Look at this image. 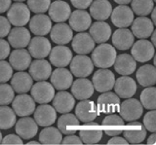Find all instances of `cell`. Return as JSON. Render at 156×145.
I'll return each instance as SVG.
<instances>
[{
  "instance_id": "cell-55",
  "label": "cell",
  "mask_w": 156,
  "mask_h": 145,
  "mask_svg": "<svg viewBox=\"0 0 156 145\" xmlns=\"http://www.w3.org/2000/svg\"><path fill=\"white\" fill-rule=\"evenodd\" d=\"M113 1L119 4V5H127V4L131 3L132 0H113Z\"/></svg>"
},
{
  "instance_id": "cell-2",
  "label": "cell",
  "mask_w": 156,
  "mask_h": 145,
  "mask_svg": "<svg viewBox=\"0 0 156 145\" xmlns=\"http://www.w3.org/2000/svg\"><path fill=\"white\" fill-rule=\"evenodd\" d=\"M7 19L14 26H24L30 20V10L23 2H15L8 9Z\"/></svg>"
},
{
  "instance_id": "cell-38",
  "label": "cell",
  "mask_w": 156,
  "mask_h": 145,
  "mask_svg": "<svg viewBox=\"0 0 156 145\" xmlns=\"http://www.w3.org/2000/svg\"><path fill=\"white\" fill-rule=\"evenodd\" d=\"M136 80L143 87H151L156 83V69L151 64H144L136 71Z\"/></svg>"
},
{
  "instance_id": "cell-12",
  "label": "cell",
  "mask_w": 156,
  "mask_h": 145,
  "mask_svg": "<svg viewBox=\"0 0 156 145\" xmlns=\"http://www.w3.org/2000/svg\"><path fill=\"white\" fill-rule=\"evenodd\" d=\"M28 53L34 59H45L52 49L51 43L44 36H35L28 43Z\"/></svg>"
},
{
  "instance_id": "cell-24",
  "label": "cell",
  "mask_w": 156,
  "mask_h": 145,
  "mask_svg": "<svg viewBox=\"0 0 156 145\" xmlns=\"http://www.w3.org/2000/svg\"><path fill=\"white\" fill-rule=\"evenodd\" d=\"M48 11L51 21L55 22H65L69 19L71 14L69 4L62 0H57L51 3Z\"/></svg>"
},
{
  "instance_id": "cell-33",
  "label": "cell",
  "mask_w": 156,
  "mask_h": 145,
  "mask_svg": "<svg viewBox=\"0 0 156 145\" xmlns=\"http://www.w3.org/2000/svg\"><path fill=\"white\" fill-rule=\"evenodd\" d=\"M89 28V34L95 43H98V44L105 43L111 37V27L108 23L104 21H98L92 23Z\"/></svg>"
},
{
  "instance_id": "cell-42",
  "label": "cell",
  "mask_w": 156,
  "mask_h": 145,
  "mask_svg": "<svg viewBox=\"0 0 156 145\" xmlns=\"http://www.w3.org/2000/svg\"><path fill=\"white\" fill-rule=\"evenodd\" d=\"M156 89L155 87H146L140 94V103L143 107L148 110H153L156 108Z\"/></svg>"
},
{
  "instance_id": "cell-8",
  "label": "cell",
  "mask_w": 156,
  "mask_h": 145,
  "mask_svg": "<svg viewBox=\"0 0 156 145\" xmlns=\"http://www.w3.org/2000/svg\"><path fill=\"white\" fill-rule=\"evenodd\" d=\"M102 129L100 124L94 121L86 122L79 129V137L85 144H96L102 138Z\"/></svg>"
},
{
  "instance_id": "cell-57",
  "label": "cell",
  "mask_w": 156,
  "mask_h": 145,
  "mask_svg": "<svg viewBox=\"0 0 156 145\" xmlns=\"http://www.w3.org/2000/svg\"><path fill=\"white\" fill-rule=\"evenodd\" d=\"M150 37H151V43H152V45H153V46H155V45H156V40H155V31H153L152 33H151Z\"/></svg>"
},
{
  "instance_id": "cell-53",
  "label": "cell",
  "mask_w": 156,
  "mask_h": 145,
  "mask_svg": "<svg viewBox=\"0 0 156 145\" xmlns=\"http://www.w3.org/2000/svg\"><path fill=\"white\" fill-rule=\"evenodd\" d=\"M11 5L12 0H0V14L7 12Z\"/></svg>"
},
{
  "instance_id": "cell-15",
  "label": "cell",
  "mask_w": 156,
  "mask_h": 145,
  "mask_svg": "<svg viewBox=\"0 0 156 145\" xmlns=\"http://www.w3.org/2000/svg\"><path fill=\"white\" fill-rule=\"evenodd\" d=\"M124 137L128 143L139 144L146 137V129L144 126L138 121H131L124 129Z\"/></svg>"
},
{
  "instance_id": "cell-40",
  "label": "cell",
  "mask_w": 156,
  "mask_h": 145,
  "mask_svg": "<svg viewBox=\"0 0 156 145\" xmlns=\"http://www.w3.org/2000/svg\"><path fill=\"white\" fill-rule=\"evenodd\" d=\"M16 113L8 105H0V129H9L16 124Z\"/></svg>"
},
{
  "instance_id": "cell-41",
  "label": "cell",
  "mask_w": 156,
  "mask_h": 145,
  "mask_svg": "<svg viewBox=\"0 0 156 145\" xmlns=\"http://www.w3.org/2000/svg\"><path fill=\"white\" fill-rule=\"evenodd\" d=\"M131 9L139 17L147 16L154 8L153 0H132Z\"/></svg>"
},
{
  "instance_id": "cell-60",
  "label": "cell",
  "mask_w": 156,
  "mask_h": 145,
  "mask_svg": "<svg viewBox=\"0 0 156 145\" xmlns=\"http://www.w3.org/2000/svg\"><path fill=\"white\" fill-rule=\"evenodd\" d=\"M1 140H2V133L0 132V143H1Z\"/></svg>"
},
{
  "instance_id": "cell-10",
  "label": "cell",
  "mask_w": 156,
  "mask_h": 145,
  "mask_svg": "<svg viewBox=\"0 0 156 145\" xmlns=\"http://www.w3.org/2000/svg\"><path fill=\"white\" fill-rule=\"evenodd\" d=\"M120 98L116 94L108 91L101 94L97 101V107L99 113L102 114H112L115 113L119 108Z\"/></svg>"
},
{
  "instance_id": "cell-58",
  "label": "cell",
  "mask_w": 156,
  "mask_h": 145,
  "mask_svg": "<svg viewBox=\"0 0 156 145\" xmlns=\"http://www.w3.org/2000/svg\"><path fill=\"white\" fill-rule=\"evenodd\" d=\"M27 144H28V145H31V144H36V145H38L39 142H38V141H29Z\"/></svg>"
},
{
  "instance_id": "cell-48",
  "label": "cell",
  "mask_w": 156,
  "mask_h": 145,
  "mask_svg": "<svg viewBox=\"0 0 156 145\" xmlns=\"http://www.w3.org/2000/svg\"><path fill=\"white\" fill-rule=\"evenodd\" d=\"M10 53H11V48L9 42L4 40L3 38H0V60L7 59Z\"/></svg>"
},
{
  "instance_id": "cell-44",
  "label": "cell",
  "mask_w": 156,
  "mask_h": 145,
  "mask_svg": "<svg viewBox=\"0 0 156 145\" xmlns=\"http://www.w3.org/2000/svg\"><path fill=\"white\" fill-rule=\"evenodd\" d=\"M51 5V0H27V7L35 14H44Z\"/></svg>"
},
{
  "instance_id": "cell-19",
  "label": "cell",
  "mask_w": 156,
  "mask_h": 145,
  "mask_svg": "<svg viewBox=\"0 0 156 145\" xmlns=\"http://www.w3.org/2000/svg\"><path fill=\"white\" fill-rule=\"evenodd\" d=\"M31 39L30 32L24 26H15L8 34V42L15 49L26 48Z\"/></svg>"
},
{
  "instance_id": "cell-11",
  "label": "cell",
  "mask_w": 156,
  "mask_h": 145,
  "mask_svg": "<svg viewBox=\"0 0 156 145\" xmlns=\"http://www.w3.org/2000/svg\"><path fill=\"white\" fill-rule=\"evenodd\" d=\"M110 18L112 23L116 27L127 28L134 21V13L127 5H119L112 9Z\"/></svg>"
},
{
  "instance_id": "cell-20",
  "label": "cell",
  "mask_w": 156,
  "mask_h": 145,
  "mask_svg": "<svg viewBox=\"0 0 156 145\" xmlns=\"http://www.w3.org/2000/svg\"><path fill=\"white\" fill-rule=\"evenodd\" d=\"M95 41L87 32H80L72 37L71 47L77 55H87L95 48Z\"/></svg>"
},
{
  "instance_id": "cell-30",
  "label": "cell",
  "mask_w": 156,
  "mask_h": 145,
  "mask_svg": "<svg viewBox=\"0 0 156 145\" xmlns=\"http://www.w3.org/2000/svg\"><path fill=\"white\" fill-rule=\"evenodd\" d=\"M53 107L58 113H68L73 109L75 105V98L72 95L66 91H60L54 95Z\"/></svg>"
},
{
  "instance_id": "cell-4",
  "label": "cell",
  "mask_w": 156,
  "mask_h": 145,
  "mask_svg": "<svg viewBox=\"0 0 156 145\" xmlns=\"http://www.w3.org/2000/svg\"><path fill=\"white\" fill-rule=\"evenodd\" d=\"M94 89L99 93H105L113 89L115 76L107 68H100L97 70L92 78Z\"/></svg>"
},
{
  "instance_id": "cell-13",
  "label": "cell",
  "mask_w": 156,
  "mask_h": 145,
  "mask_svg": "<svg viewBox=\"0 0 156 145\" xmlns=\"http://www.w3.org/2000/svg\"><path fill=\"white\" fill-rule=\"evenodd\" d=\"M99 115L97 104L92 100L84 99L75 106V116L83 123L94 121Z\"/></svg>"
},
{
  "instance_id": "cell-50",
  "label": "cell",
  "mask_w": 156,
  "mask_h": 145,
  "mask_svg": "<svg viewBox=\"0 0 156 145\" xmlns=\"http://www.w3.org/2000/svg\"><path fill=\"white\" fill-rule=\"evenodd\" d=\"M93 0H71V4L73 7L76 9H80V10H84L88 7H90Z\"/></svg>"
},
{
  "instance_id": "cell-16",
  "label": "cell",
  "mask_w": 156,
  "mask_h": 145,
  "mask_svg": "<svg viewBox=\"0 0 156 145\" xmlns=\"http://www.w3.org/2000/svg\"><path fill=\"white\" fill-rule=\"evenodd\" d=\"M34 121L40 127L52 126L57 120V111L48 103L39 105L34 110Z\"/></svg>"
},
{
  "instance_id": "cell-61",
  "label": "cell",
  "mask_w": 156,
  "mask_h": 145,
  "mask_svg": "<svg viewBox=\"0 0 156 145\" xmlns=\"http://www.w3.org/2000/svg\"><path fill=\"white\" fill-rule=\"evenodd\" d=\"M153 1H155V0H153Z\"/></svg>"
},
{
  "instance_id": "cell-31",
  "label": "cell",
  "mask_w": 156,
  "mask_h": 145,
  "mask_svg": "<svg viewBox=\"0 0 156 145\" xmlns=\"http://www.w3.org/2000/svg\"><path fill=\"white\" fill-rule=\"evenodd\" d=\"M135 36L128 28H118L112 34V44L117 50H128L134 44Z\"/></svg>"
},
{
  "instance_id": "cell-34",
  "label": "cell",
  "mask_w": 156,
  "mask_h": 145,
  "mask_svg": "<svg viewBox=\"0 0 156 145\" xmlns=\"http://www.w3.org/2000/svg\"><path fill=\"white\" fill-rule=\"evenodd\" d=\"M33 85V79L29 73L24 71H19L13 74L11 78V86L17 94H27L30 91Z\"/></svg>"
},
{
  "instance_id": "cell-56",
  "label": "cell",
  "mask_w": 156,
  "mask_h": 145,
  "mask_svg": "<svg viewBox=\"0 0 156 145\" xmlns=\"http://www.w3.org/2000/svg\"><path fill=\"white\" fill-rule=\"evenodd\" d=\"M151 22H152V23L155 26V23H156V17H155V9L153 8V10L151 11Z\"/></svg>"
},
{
  "instance_id": "cell-9",
  "label": "cell",
  "mask_w": 156,
  "mask_h": 145,
  "mask_svg": "<svg viewBox=\"0 0 156 145\" xmlns=\"http://www.w3.org/2000/svg\"><path fill=\"white\" fill-rule=\"evenodd\" d=\"M12 107L16 115L20 117H26L31 115L35 110V101L31 95L20 94L12 101Z\"/></svg>"
},
{
  "instance_id": "cell-5",
  "label": "cell",
  "mask_w": 156,
  "mask_h": 145,
  "mask_svg": "<svg viewBox=\"0 0 156 145\" xmlns=\"http://www.w3.org/2000/svg\"><path fill=\"white\" fill-rule=\"evenodd\" d=\"M70 72L77 78H86L92 74L94 64L89 57L85 55H77L72 57L70 61Z\"/></svg>"
},
{
  "instance_id": "cell-36",
  "label": "cell",
  "mask_w": 156,
  "mask_h": 145,
  "mask_svg": "<svg viewBox=\"0 0 156 145\" xmlns=\"http://www.w3.org/2000/svg\"><path fill=\"white\" fill-rule=\"evenodd\" d=\"M101 124L105 134L108 136H116L123 132L124 120L117 114H107L106 117L102 120Z\"/></svg>"
},
{
  "instance_id": "cell-43",
  "label": "cell",
  "mask_w": 156,
  "mask_h": 145,
  "mask_svg": "<svg viewBox=\"0 0 156 145\" xmlns=\"http://www.w3.org/2000/svg\"><path fill=\"white\" fill-rule=\"evenodd\" d=\"M15 98V91L11 85L0 83V105H9Z\"/></svg>"
},
{
  "instance_id": "cell-45",
  "label": "cell",
  "mask_w": 156,
  "mask_h": 145,
  "mask_svg": "<svg viewBox=\"0 0 156 145\" xmlns=\"http://www.w3.org/2000/svg\"><path fill=\"white\" fill-rule=\"evenodd\" d=\"M13 76V68L5 60H0V83H6Z\"/></svg>"
},
{
  "instance_id": "cell-23",
  "label": "cell",
  "mask_w": 156,
  "mask_h": 145,
  "mask_svg": "<svg viewBox=\"0 0 156 145\" xmlns=\"http://www.w3.org/2000/svg\"><path fill=\"white\" fill-rule=\"evenodd\" d=\"M29 75L35 81H46L52 73V66L44 59H37L29 65Z\"/></svg>"
},
{
  "instance_id": "cell-1",
  "label": "cell",
  "mask_w": 156,
  "mask_h": 145,
  "mask_svg": "<svg viewBox=\"0 0 156 145\" xmlns=\"http://www.w3.org/2000/svg\"><path fill=\"white\" fill-rule=\"evenodd\" d=\"M117 53L115 48L106 43H101L92 51L93 64L99 68H109L113 65Z\"/></svg>"
},
{
  "instance_id": "cell-25",
  "label": "cell",
  "mask_w": 156,
  "mask_h": 145,
  "mask_svg": "<svg viewBox=\"0 0 156 145\" xmlns=\"http://www.w3.org/2000/svg\"><path fill=\"white\" fill-rule=\"evenodd\" d=\"M115 94L121 98H130L136 91V84L133 78L129 76H122L117 78L114 83Z\"/></svg>"
},
{
  "instance_id": "cell-59",
  "label": "cell",
  "mask_w": 156,
  "mask_h": 145,
  "mask_svg": "<svg viewBox=\"0 0 156 145\" xmlns=\"http://www.w3.org/2000/svg\"><path fill=\"white\" fill-rule=\"evenodd\" d=\"M14 1H16V2H23V1H26V0H14Z\"/></svg>"
},
{
  "instance_id": "cell-29",
  "label": "cell",
  "mask_w": 156,
  "mask_h": 145,
  "mask_svg": "<svg viewBox=\"0 0 156 145\" xmlns=\"http://www.w3.org/2000/svg\"><path fill=\"white\" fill-rule=\"evenodd\" d=\"M132 33L139 39H146L154 31V25L150 19L139 17L132 22Z\"/></svg>"
},
{
  "instance_id": "cell-46",
  "label": "cell",
  "mask_w": 156,
  "mask_h": 145,
  "mask_svg": "<svg viewBox=\"0 0 156 145\" xmlns=\"http://www.w3.org/2000/svg\"><path fill=\"white\" fill-rule=\"evenodd\" d=\"M155 119H156V111L154 109L148 111V112L144 115V126L145 129L149 130V132H151V133H155L156 132Z\"/></svg>"
},
{
  "instance_id": "cell-3",
  "label": "cell",
  "mask_w": 156,
  "mask_h": 145,
  "mask_svg": "<svg viewBox=\"0 0 156 145\" xmlns=\"http://www.w3.org/2000/svg\"><path fill=\"white\" fill-rule=\"evenodd\" d=\"M118 112L122 119L127 122H131L140 118L144 112V107L138 99L130 98H126L119 105Z\"/></svg>"
},
{
  "instance_id": "cell-49",
  "label": "cell",
  "mask_w": 156,
  "mask_h": 145,
  "mask_svg": "<svg viewBox=\"0 0 156 145\" xmlns=\"http://www.w3.org/2000/svg\"><path fill=\"white\" fill-rule=\"evenodd\" d=\"M23 139L18 134H8L1 140V144H23Z\"/></svg>"
},
{
  "instance_id": "cell-18",
  "label": "cell",
  "mask_w": 156,
  "mask_h": 145,
  "mask_svg": "<svg viewBox=\"0 0 156 145\" xmlns=\"http://www.w3.org/2000/svg\"><path fill=\"white\" fill-rule=\"evenodd\" d=\"M29 29L36 36H45L50 33L52 21L45 14H36L29 20Z\"/></svg>"
},
{
  "instance_id": "cell-27",
  "label": "cell",
  "mask_w": 156,
  "mask_h": 145,
  "mask_svg": "<svg viewBox=\"0 0 156 145\" xmlns=\"http://www.w3.org/2000/svg\"><path fill=\"white\" fill-rule=\"evenodd\" d=\"M50 36L54 43L58 45L68 44L73 37V32L71 27L65 22H58L52 26L50 30Z\"/></svg>"
},
{
  "instance_id": "cell-6",
  "label": "cell",
  "mask_w": 156,
  "mask_h": 145,
  "mask_svg": "<svg viewBox=\"0 0 156 145\" xmlns=\"http://www.w3.org/2000/svg\"><path fill=\"white\" fill-rule=\"evenodd\" d=\"M131 54L136 61L147 62L154 57L155 49L149 40L140 39L132 45Z\"/></svg>"
},
{
  "instance_id": "cell-22",
  "label": "cell",
  "mask_w": 156,
  "mask_h": 145,
  "mask_svg": "<svg viewBox=\"0 0 156 145\" xmlns=\"http://www.w3.org/2000/svg\"><path fill=\"white\" fill-rule=\"evenodd\" d=\"M15 125H16L15 127L16 133L22 139L33 138L38 132V125L34 119L28 117V116L22 117Z\"/></svg>"
},
{
  "instance_id": "cell-14",
  "label": "cell",
  "mask_w": 156,
  "mask_h": 145,
  "mask_svg": "<svg viewBox=\"0 0 156 145\" xmlns=\"http://www.w3.org/2000/svg\"><path fill=\"white\" fill-rule=\"evenodd\" d=\"M51 84L58 91H66L69 89L73 82V76L71 72L65 67H58L52 71L50 76Z\"/></svg>"
},
{
  "instance_id": "cell-17",
  "label": "cell",
  "mask_w": 156,
  "mask_h": 145,
  "mask_svg": "<svg viewBox=\"0 0 156 145\" xmlns=\"http://www.w3.org/2000/svg\"><path fill=\"white\" fill-rule=\"evenodd\" d=\"M50 62L57 67H66L72 60V52L65 45H58L51 49L49 54Z\"/></svg>"
},
{
  "instance_id": "cell-32",
  "label": "cell",
  "mask_w": 156,
  "mask_h": 145,
  "mask_svg": "<svg viewBox=\"0 0 156 145\" xmlns=\"http://www.w3.org/2000/svg\"><path fill=\"white\" fill-rule=\"evenodd\" d=\"M114 69L122 76L133 74L136 68V61L129 54H121L116 57L114 61Z\"/></svg>"
},
{
  "instance_id": "cell-47",
  "label": "cell",
  "mask_w": 156,
  "mask_h": 145,
  "mask_svg": "<svg viewBox=\"0 0 156 145\" xmlns=\"http://www.w3.org/2000/svg\"><path fill=\"white\" fill-rule=\"evenodd\" d=\"M10 30H11V23L9 22L8 19L0 16V38L8 36Z\"/></svg>"
},
{
  "instance_id": "cell-35",
  "label": "cell",
  "mask_w": 156,
  "mask_h": 145,
  "mask_svg": "<svg viewBox=\"0 0 156 145\" xmlns=\"http://www.w3.org/2000/svg\"><path fill=\"white\" fill-rule=\"evenodd\" d=\"M112 9L108 0H94L90 5V15L97 21H105L110 17Z\"/></svg>"
},
{
  "instance_id": "cell-39",
  "label": "cell",
  "mask_w": 156,
  "mask_h": 145,
  "mask_svg": "<svg viewBox=\"0 0 156 145\" xmlns=\"http://www.w3.org/2000/svg\"><path fill=\"white\" fill-rule=\"evenodd\" d=\"M62 134L60 129L54 127H45L39 133V143L42 144H61Z\"/></svg>"
},
{
  "instance_id": "cell-54",
  "label": "cell",
  "mask_w": 156,
  "mask_h": 145,
  "mask_svg": "<svg viewBox=\"0 0 156 145\" xmlns=\"http://www.w3.org/2000/svg\"><path fill=\"white\" fill-rule=\"evenodd\" d=\"M147 144H151V145H154L156 144V134L154 133H152V134L150 135L147 139Z\"/></svg>"
},
{
  "instance_id": "cell-7",
  "label": "cell",
  "mask_w": 156,
  "mask_h": 145,
  "mask_svg": "<svg viewBox=\"0 0 156 145\" xmlns=\"http://www.w3.org/2000/svg\"><path fill=\"white\" fill-rule=\"evenodd\" d=\"M30 91L32 98L39 104L49 103L55 95V88L46 81H37L36 84L32 85Z\"/></svg>"
},
{
  "instance_id": "cell-26",
  "label": "cell",
  "mask_w": 156,
  "mask_h": 145,
  "mask_svg": "<svg viewBox=\"0 0 156 145\" xmlns=\"http://www.w3.org/2000/svg\"><path fill=\"white\" fill-rule=\"evenodd\" d=\"M94 90L92 81L86 78L76 79L71 84V94L74 98L79 100L89 99L94 95Z\"/></svg>"
},
{
  "instance_id": "cell-37",
  "label": "cell",
  "mask_w": 156,
  "mask_h": 145,
  "mask_svg": "<svg viewBox=\"0 0 156 145\" xmlns=\"http://www.w3.org/2000/svg\"><path fill=\"white\" fill-rule=\"evenodd\" d=\"M79 120L74 114L63 113L58 120V129L66 135L74 134L79 129Z\"/></svg>"
},
{
  "instance_id": "cell-28",
  "label": "cell",
  "mask_w": 156,
  "mask_h": 145,
  "mask_svg": "<svg viewBox=\"0 0 156 145\" xmlns=\"http://www.w3.org/2000/svg\"><path fill=\"white\" fill-rule=\"evenodd\" d=\"M9 64L13 69L23 71L27 69L31 64V56L26 49H15L9 55Z\"/></svg>"
},
{
  "instance_id": "cell-51",
  "label": "cell",
  "mask_w": 156,
  "mask_h": 145,
  "mask_svg": "<svg viewBox=\"0 0 156 145\" xmlns=\"http://www.w3.org/2000/svg\"><path fill=\"white\" fill-rule=\"evenodd\" d=\"M62 144H77V145H80L82 144V140L80 139V137L76 136L74 134H68L66 137H65L62 140Z\"/></svg>"
},
{
  "instance_id": "cell-21",
  "label": "cell",
  "mask_w": 156,
  "mask_h": 145,
  "mask_svg": "<svg viewBox=\"0 0 156 145\" xmlns=\"http://www.w3.org/2000/svg\"><path fill=\"white\" fill-rule=\"evenodd\" d=\"M69 26L72 30L77 32H83L87 30L92 25V17L89 13L85 10L77 9L70 14L68 19Z\"/></svg>"
},
{
  "instance_id": "cell-52",
  "label": "cell",
  "mask_w": 156,
  "mask_h": 145,
  "mask_svg": "<svg viewBox=\"0 0 156 145\" xmlns=\"http://www.w3.org/2000/svg\"><path fill=\"white\" fill-rule=\"evenodd\" d=\"M107 144H110V145H116V144H128V141L125 139V138H122L118 135H116V136H112L111 139H109L108 141H107Z\"/></svg>"
}]
</instances>
